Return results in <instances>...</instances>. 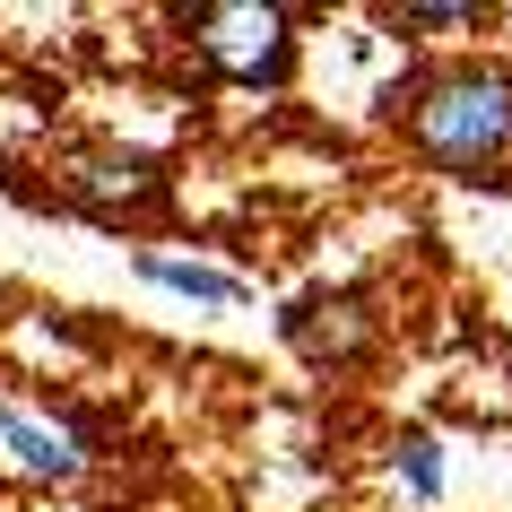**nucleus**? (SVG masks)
Returning a JSON list of instances; mask_svg holds the SVG:
<instances>
[{
    "instance_id": "obj_5",
    "label": "nucleus",
    "mask_w": 512,
    "mask_h": 512,
    "mask_svg": "<svg viewBox=\"0 0 512 512\" xmlns=\"http://www.w3.org/2000/svg\"><path fill=\"white\" fill-rule=\"evenodd\" d=\"M0 443L18 452L27 478H79V434L70 426H44V417H27V408H0Z\"/></svg>"
},
{
    "instance_id": "obj_3",
    "label": "nucleus",
    "mask_w": 512,
    "mask_h": 512,
    "mask_svg": "<svg viewBox=\"0 0 512 512\" xmlns=\"http://www.w3.org/2000/svg\"><path fill=\"white\" fill-rule=\"evenodd\" d=\"M61 191H70L79 209H96V217H122V209H148L165 191V165L139 157V148H87V157H70Z\"/></svg>"
},
{
    "instance_id": "obj_1",
    "label": "nucleus",
    "mask_w": 512,
    "mask_h": 512,
    "mask_svg": "<svg viewBox=\"0 0 512 512\" xmlns=\"http://www.w3.org/2000/svg\"><path fill=\"white\" fill-rule=\"evenodd\" d=\"M408 131L443 174H486L512 157V70H443L417 96Z\"/></svg>"
},
{
    "instance_id": "obj_4",
    "label": "nucleus",
    "mask_w": 512,
    "mask_h": 512,
    "mask_svg": "<svg viewBox=\"0 0 512 512\" xmlns=\"http://www.w3.org/2000/svg\"><path fill=\"white\" fill-rule=\"evenodd\" d=\"M287 339H296L313 365H348V356L374 348V313H365V296H304L296 313H287Z\"/></svg>"
},
{
    "instance_id": "obj_8",
    "label": "nucleus",
    "mask_w": 512,
    "mask_h": 512,
    "mask_svg": "<svg viewBox=\"0 0 512 512\" xmlns=\"http://www.w3.org/2000/svg\"><path fill=\"white\" fill-rule=\"evenodd\" d=\"M400 27H478V0H426V9H400Z\"/></svg>"
},
{
    "instance_id": "obj_7",
    "label": "nucleus",
    "mask_w": 512,
    "mask_h": 512,
    "mask_svg": "<svg viewBox=\"0 0 512 512\" xmlns=\"http://www.w3.org/2000/svg\"><path fill=\"white\" fill-rule=\"evenodd\" d=\"M400 469H408V495H434V486H443V460H434L426 434H408V443H400Z\"/></svg>"
},
{
    "instance_id": "obj_2",
    "label": "nucleus",
    "mask_w": 512,
    "mask_h": 512,
    "mask_svg": "<svg viewBox=\"0 0 512 512\" xmlns=\"http://www.w3.org/2000/svg\"><path fill=\"white\" fill-rule=\"evenodd\" d=\"M191 44L209 70L243 87H278L296 70V35H287V9H261V0H217V9H191Z\"/></svg>"
},
{
    "instance_id": "obj_6",
    "label": "nucleus",
    "mask_w": 512,
    "mask_h": 512,
    "mask_svg": "<svg viewBox=\"0 0 512 512\" xmlns=\"http://www.w3.org/2000/svg\"><path fill=\"white\" fill-rule=\"evenodd\" d=\"M139 278H148V287H174V296H191V304H243V278L235 270L174 261V252H139Z\"/></svg>"
}]
</instances>
